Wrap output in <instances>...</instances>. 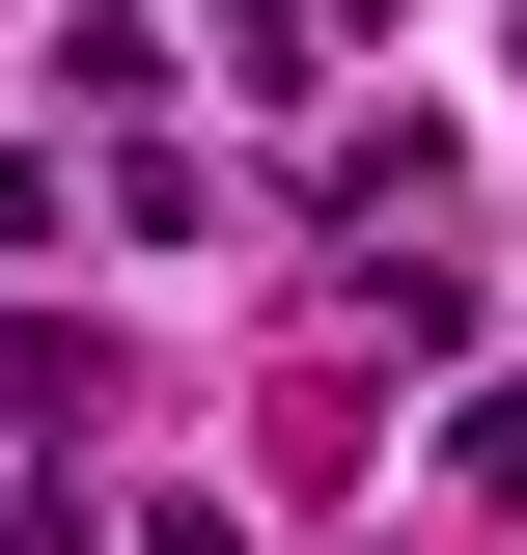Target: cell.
Instances as JSON below:
<instances>
[{"instance_id":"cell-1","label":"cell","mask_w":527,"mask_h":555,"mask_svg":"<svg viewBox=\"0 0 527 555\" xmlns=\"http://www.w3.org/2000/svg\"><path fill=\"white\" fill-rule=\"evenodd\" d=\"M472 500H527V389H472Z\"/></svg>"}]
</instances>
